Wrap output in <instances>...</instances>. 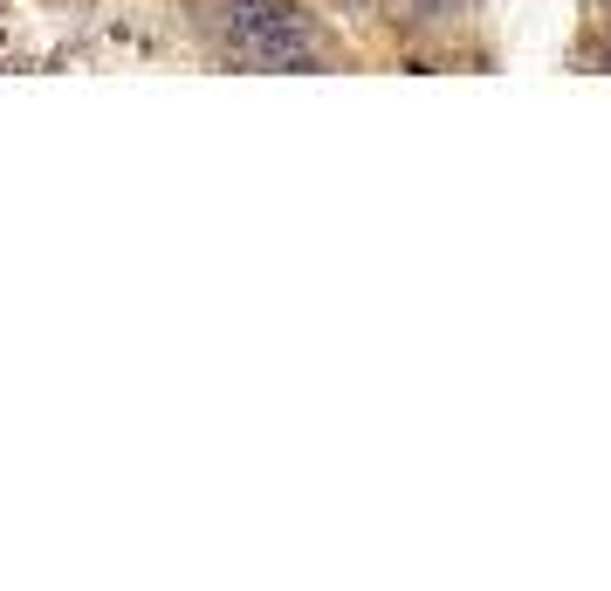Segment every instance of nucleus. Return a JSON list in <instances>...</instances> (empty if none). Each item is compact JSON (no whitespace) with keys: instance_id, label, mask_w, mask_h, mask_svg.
Here are the masks:
<instances>
[{"instance_id":"nucleus-1","label":"nucleus","mask_w":611,"mask_h":591,"mask_svg":"<svg viewBox=\"0 0 611 591\" xmlns=\"http://www.w3.org/2000/svg\"><path fill=\"white\" fill-rule=\"evenodd\" d=\"M426 8H454V0H426Z\"/></svg>"},{"instance_id":"nucleus-2","label":"nucleus","mask_w":611,"mask_h":591,"mask_svg":"<svg viewBox=\"0 0 611 591\" xmlns=\"http://www.w3.org/2000/svg\"><path fill=\"white\" fill-rule=\"evenodd\" d=\"M227 8H240V0H227Z\"/></svg>"}]
</instances>
